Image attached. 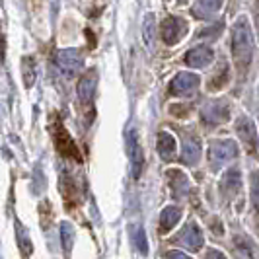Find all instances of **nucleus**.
Segmentation results:
<instances>
[{
  "instance_id": "obj_27",
  "label": "nucleus",
  "mask_w": 259,
  "mask_h": 259,
  "mask_svg": "<svg viewBox=\"0 0 259 259\" xmlns=\"http://www.w3.org/2000/svg\"><path fill=\"white\" fill-rule=\"evenodd\" d=\"M257 105H259V102H257Z\"/></svg>"
},
{
  "instance_id": "obj_12",
  "label": "nucleus",
  "mask_w": 259,
  "mask_h": 259,
  "mask_svg": "<svg viewBox=\"0 0 259 259\" xmlns=\"http://www.w3.org/2000/svg\"><path fill=\"white\" fill-rule=\"evenodd\" d=\"M55 139H57V146H59L61 154L68 156V158H76V160H80V154H78L76 144L72 143V139L68 137V133L65 131V127H59V129H57V133H55Z\"/></svg>"
},
{
  "instance_id": "obj_14",
  "label": "nucleus",
  "mask_w": 259,
  "mask_h": 259,
  "mask_svg": "<svg viewBox=\"0 0 259 259\" xmlns=\"http://www.w3.org/2000/svg\"><path fill=\"white\" fill-rule=\"evenodd\" d=\"M182 219V208L178 207H166L160 214V232L168 234L171 228L178 226V222Z\"/></svg>"
},
{
  "instance_id": "obj_21",
  "label": "nucleus",
  "mask_w": 259,
  "mask_h": 259,
  "mask_svg": "<svg viewBox=\"0 0 259 259\" xmlns=\"http://www.w3.org/2000/svg\"><path fill=\"white\" fill-rule=\"evenodd\" d=\"M154 18H152V14H148V18H146V22H144V39L148 41V45L152 47V43H154Z\"/></svg>"
},
{
  "instance_id": "obj_15",
  "label": "nucleus",
  "mask_w": 259,
  "mask_h": 259,
  "mask_svg": "<svg viewBox=\"0 0 259 259\" xmlns=\"http://www.w3.org/2000/svg\"><path fill=\"white\" fill-rule=\"evenodd\" d=\"M176 150H178V141L174 139V135H169L168 131H162L158 135V152H160V156L164 160H169V158H174Z\"/></svg>"
},
{
  "instance_id": "obj_26",
  "label": "nucleus",
  "mask_w": 259,
  "mask_h": 259,
  "mask_svg": "<svg viewBox=\"0 0 259 259\" xmlns=\"http://www.w3.org/2000/svg\"><path fill=\"white\" fill-rule=\"evenodd\" d=\"M180 2H182V4H183V2H187V0H180Z\"/></svg>"
},
{
  "instance_id": "obj_22",
  "label": "nucleus",
  "mask_w": 259,
  "mask_h": 259,
  "mask_svg": "<svg viewBox=\"0 0 259 259\" xmlns=\"http://www.w3.org/2000/svg\"><path fill=\"white\" fill-rule=\"evenodd\" d=\"M251 201H253L255 208L259 210V174L251 176Z\"/></svg>"
},
{
  "instance_id": "obj_19",
  "label": "nucleus",
  "mask_w": 259,
  "mask_h": 259,
  "mask_svg": "<svg viewBox=\"0 0 259 259\" xmlns=\"http://www.w3.org/2000/svg\"><path fill=\"white\" fill-rule=\"evenodd\" d=\"M234 249H236V257L238 259H255L253 255V247L247 242L246 238L236 236L234 238Z\"/></svg>"
},
{
  "instance_id": "obj_9",
  "label": "nucleus",
  "mask_w": 259,
  "mask_h": 259,
  "mask_svg": "<svg viewBox=\"0 0 259 259\" xmlns=\"http://www.w3.org/2000/svg\"><path fill=\"white\" fill-rule=\"evenodd\" d=\"M212 59H214V51L207 45H199L185 53V65L193 68H205L212 63Z\"/></svg>"
},
{
  "instance_id": "obj_2",
  "label": "nucleus",
  "mask_w": 259,
  "mask_h": 259,
  "mask_svg": "<svg viewBox=\"0 0 259 259\" xmlns=\"http://www.w3.org/2000/svg\"><path fill=\"white\" fill-rule=\"evenodd\" d=\"M238 156V146L234 141H212L208 146V164L212 169H221L224 164L232 162Z\"/></svg>"
},
{
  "instance_id": "obj_20",
  "label": "nucleus",
  "mask_w": 259,
  "mask_h": 259,
  "mask_svg": "<svg viewBox=\"0 0 259 259\" xmlns=\"http://www.w3.org/2000/svg\"><path fill=\"white\" fill-rule=\"evenodd\" d=\"M169 183H171V189L174 195H183V191L187 189V178L183 176L180 169H169Z\"/></svg>"
},
{
  "instance_id": "obj_8",
  "label": "nucleus",
  "mask_w": 259,
  "mask_h": 259,
  "mask_svg": "<svg viewBox=\"0 0 259 259\" xmlns=\"http://www.w3.org/2000/svg\"><path fill=\"white\" fill-rule=\"evenodd\" d=\"M178 240H180L182 246H185L187 249H191V251H199V249L203 247V242H205L201 228H199L195 222H189L182 232L178 234Z\"/></svg>"
},
{
  "instance_id": "obj_10",
  "label": "nucleus",
  "mask_w": 259,
  "mask_h": 259,
  "mask_svg": "<svg viewBox=\"0 0 259 259\" xmlns=\"http://www.w3.org/2000/svg\"><path fill=\"white\" fill-rule=\"evenodd\" d=\"M224 4V0H195L191 6V16L197 20H208L219 12Z\"/></svg>"
},
{
  "instance_id": "obj_4",
  "label": "nucleus",
  "mask_w": 259,
  "mask_h": 259,
  "mask_svg": "<svg viewBox=\"0 0 259 259\" xmlns=\"http://www.w3.org/2000/svg\"><path fill=\"white\" fill-rule=\"evenodd\" d=\"M236 133L240 137V141L244 144L249 154H257L259 150V141H257V131H255V125L253 121L246 115H240L238 121H236Z\"/></svg>"
},
{
  "instance_id": "obj_6",
  "label": "nucleus",
  "mask_w": 259,
  "mask_h": 259,
  "mask_svg": "<svg viewBox=\"0 0 259 259\" xmlns=\"http://www.w3.org/2000/svg\"><path fill=\"white\" fill-rule=\"evenodd\" d=\"M199 82H201V78L193 72H180V74L174 76L171 84H169V94L178 96V98L193 96L199 88Z\"/></svg>"
},
{
  "instance_id": "obj_3",
  "label": "nucleus",
  "mask_w": 259,
  "mask_h": 259,
  "mask_svg": "<svg viewBox=\"0 0 259 259\" xmlns=\"http://www.w3.org/2000/svg\"><path fill=\"white\" fill-rule=\"evenodd\" d=\"M230 117V104L226 100H210L201 109V121L207 127H219Z\"/></svg>"
},
{
  "instance_id": "obj_5",
  "label": "nucleus",
  "mask_w": 259,
  "mask_h": 259,
  "mask_svg": "<svg viewBox=\"0 0 259 259\" xmlns=\"http://www.w3.org/2000/svg\"><path fill=\"white\" fill-rule=\"evenodd\" d=\"M162 39L166 45H176L183 39V35L187 33V22L180 18V16H168L162 22Z\"/></svg>"
},
{
  "instance_id": "obj_24",
  "label": "nucleus",
  "mask_w": 259,
  "mask_h": 259,
  "mask_svg": "<svg viewBox=\"0 0 259 259\" xmlns=\"http://www.w3.org/2000/svg\"><path fill=\"white\" fill-rule=\"evenodd\" d=\"M166 259H193V257H189V255H185V253H182V251H169L168 255H166Z\"/></svg>"
},
{
  "instance_id": "obj_7",
  "label": "nucleus",
  "mask_w": 259,
  "mask_h": 259,
  "mask_svg": "<svg viewBox=\"0 0 259 259\" xmlns=\"http://www.w3.org/2000/svg\"><path fill=\"white\" fill-rule=\"evenodd\" d=\"M127 141H129V158H131V168H133V178L139 180L144 166V156H143V146L139 143L137 131H131Z\"/></svg>"
},
{
  "instance_id": "obj_1",
  "label": "nucleus",
  "mask_w": 259,
  "mask_h": 259,
  "mask_svg": "<svg viewBox=\"0 0 259 259\" xmlns=\"http://www.w3.org/2000/svg\"><path fill=\"white\" fill-rule=\"evenodd\" d=\"M253 49H255V41H253V31L249 26V20L246 16H240L232 26V57L236 70L242 78L246 76L249 66H251Z\"/></svg>"
},
{
  "instance_id": "obj_11",
  "label": "nucleus",
  "mask_w": 259,
  "mask_h": 259,
  "mask_svg": "<svg viewBox=\"0 0 259 259\" xmlns=\"http://www.w3.org/2000/svg\"><path fill=\"white\" fill-rule=\"evenodd\" d=\"M201 158V143L197 137H185L182 148V162L183 164H197Z\"/></svg>"
},
{
  "instance_id": "obj_23",
  "label": "nucleus",
  "mask_w": 259,
  "mask_h": 259,
  "mask_svg": "<svg viewBox=\"0 0 259 259\" xmlns=\"http://www.w3.org/2000/svg\"><path fill=\"white\" fill-rule=\"evenodd\" d=\"M137 246H139V249H141L143 253H146V251H148V246H146V242H144V232H143V230H139V234H137Z\"/></svg>"
},
{
  "instance_id": "obj_18",
  "label": "nucleus",
  "mask_w": 259,
  "mask_h": 259,
  "mask_svg": "<svg viewBox=\"0 0 259 259\" xmlns=\"http://www.w3.org/2000/svg\"><path fill=\"white\" fill-rule=\"evenodd\" d=\"M82 65V59L76 51H65L61 53V68L66 74H74Z\"/></svg>"
},
{
  "instance_id": "obj_25",
  "label": "nucleus",
  "mask_w": 259,
  "mask_h": 259,
  "mask_svg": "<svg viewBox=\"0 0 259 259\" xmlns=\"http://www.w3.org/2000/svg\"><path fill=\"white\" fill-rule=\"evenodd\" d=\"M205 259H226V257L222 255L221 251H217V249H208L207 257H205Z\"/></svg>"
},
{
  "instance_id": "obj_17",
  "label": "nucleus",
  "mask_w": 259,
  "mask_h": 259,
  "mask_svg": "<svg viewBox=\"0 0 259 259\" xmlns=\"http://www.w3.org/2000/svg\"><path fill=\"white\" fill-rule=\"evenodd\" d=\"M228 78H230V70H228V65L226 63H221L219 68H217V72L212 74V78L208 80L207 88L210 92H217V90H222L226 84H228Z\"/></svg>"
},
{
  "instance_id": "obj_13",
  "label": "nucleus",
  "mask_w": 259,
  "mask_h": 259,
  "mask_svg": "<svg viewBox=\"0 0 259 259\" xmlns=\"http://www.w3.org/2000/svg\"><path fill=\"white\" fill-rule=\"evenodd\" d=\"M222 193H226V197H236L242 189V180H240V171L238 169H228L222 178Z\"/></svg>"
},
{
  "instance_id": "obj_16",
  "label": "nucleus",
  "mask_w": 259,
  "mask_h": 259,
  "mask_svg": "<svg viewBox=\"0 0 259 259\" xmlns=\"http://www.w3.org/2000/svg\"><path fill=\"white\" fill-rule=\"evenodd\" d=\"M94 92H96V72L92 70L86 76L80 80L78 84V96H80V102L82 104H90L94 100Z\"/></svg>"
}]
</instances>
